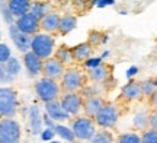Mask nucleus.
I'll return each mask as SVG.
<instances>
[{
    "label": "nucleus",
    "instance_id": "f257e3e1",
    "mask_svg": "<svg viewBox=\"0 0 157 143\" xmlns=\"http://www.w3.org/2000/svg\"><path fill=\"white\" fill-rule=\"evenodd\" d=\"M56 50V40L51 34L47 32H36L35 35H32V40H31V51L36 54L39 58H45L52 57Z\"/></svg>",
    "mask_w": 157,
    "mask_h": 143
},
{
    "label": "nucleus",
    "instance_id": "f03ea898",
    "mask_svg": "<svg viewBox=\"0 0 157 143\" xmlns=\"http://www.w3.org/2000/svg\"><path fill=\"white\" fill-rule=\"evenodd\" d=\"M19 101L15 89L9 86L0 88V117L3 118H13L17 113Z\"/></svg>",
    "mask_w": 157,
    "mask_h": 143
},
{
    "label": "nucleus",
    "instance_id": "7ed1b4c3",
    "mask_svg": "<svg viewBox=\"0 0 157 143\" xmlns=\"http://www.w3.org/2000/svg\"><path fill=\"white\" fill-rule=\"evenodd\" d=\"M83 86H86V76L80 69L71 67V69L64 70V73L61 76V83L60 88L64 93L67 92H77L80 89H83Z\"/></svg>",
    "mask_w": 157,
    "mask_h": 143
},
{
    "label": "nucleus",
    "instance_id": "20e7f679",
    "mask_svg": "<svg viewBox=\"0 0 157 143\" xmlns=\"http://www.w3.org/2000/svg\"><path fill=\"white\" fill-rule=\"evenodd\" d=\"M35 92L42 102H48L52 99H58L61 93V88L57 80L50 77H41L35 83Z\"/></svg>",
    "mask_w": 157,
    "mask_h": 143
},
{
    "label": "nucleus",
    "instance_id": "39448f33",
    "mask_svg": "<svg viewBox=\"0 0 157 143\" xmlns=\"http://www.w3.org/2000/svg\"><path fill=\"white\" fill-rule=\"evenodd\" d=\"M119 108L115 104H103V107L99 109V113L93 117L96 126L102 127V129H111V127L117 126L118 120H119Z\"/></svg>",
    "mask_w": 157,
    "mask_h": 143
},
{
    "label": "nucleus",
    "instance_id": "423d86ee",
    "mask_svg": "<svg viewBox=\"0 0 157 143\" xmlns=\"http://www.w3.org/2000/svg\"><path fill=\"white\" fill-rule=\"evenodd\" d=\"M21 136V124L16 120L3 118L0 121V143H19Z\"/></svg>",
    "mask_w": 157,
    "mask_h": 143
},
{
    "label": "nucleus",
    "instance_id": "0eeeda50",
    "mask_svg": "<svg viewBox=\"0 0 157 143\" xmlns=\"http://www.w3.org/2000/svg\"><path fill=\"white\" fill-rule=\"evenodd\" d=\"M70 129H71L76 139L89 140L96 132V124L95 121L89 118V117H77V118L73 120V124H71Z\"/></svg>",
    "mask_w": 157,
    "mask_h": 143
},
{
    "label": "nucleus",
    "instance_id": "6e6552de",
    "mask_svg": "<svg viewBox=\"0 0 157 143\" xmlns=\"http://www.w3.org/2000/svg\"><path fill=\"white\" fill-rule=\"evenodd\" d=\"M60 105L68 115H77L83 105V98L77 92H67L61 97Z\"/></svg>",
    "mask_w": 157,
    "mask_h": 143
},
{
    "label": "nucleus",
    "instance_id": "1a4fd4ad",
    "mask_svg": "<svg viewBox=\"0 0 157 143\" xmlns=\"http://www.w3.org/2000/svg\"><path fill=\"white\" fill-rule=\"evenodd\" d=\"M15 26L21 32L28 35H35L39 32V21L32 15V13H25L22 16L15 19Z\"/></svg>",
    "mask_w": 157,
    "mask_h": 143
},
{
    "label": "nucleus",
    "instance_id": "9d476101",
    "mask_svg": "<svg viewBox=\"0 0 157 143\" xmlns=\"http://www.w3.org/2000/svg\"><path fill=\"white\" fill-rule=\"evenodd\" d=\"M9 37H10V40L13 41L15 47H16L22 54H25V53H28L29 50H31V40H32V35L21 32V31L15 26V23H13V25H9Z\"/></svg>",
    "mask_w": 157,
    "mask_h": 143
},
{
    "label": "nucleus",
    "instance_id": "9b49d317",
    "mask_svg": "<svg viewBox=\"0 0 157 143\" xmlns=\"http://www.w3.org/2000/svg\"><path fill=\"white\" fill-rule=\"evenodd\" d=\"M64 70H66L64 69V64L60 63L56 57H48L42 62V70H41V73L44 74V77L58 80V79H61Z\"/></svg>",
    "mask_w": 157,
    "mask_h": 143
},
{
    "label": "nucleus",
    "instance_id": "f8f14e48",
    "mask_svg": "<svg viewBox=\"0 0 157 143\" xmlns=\"http://www.w3.org/2000/svg\"><path fill=\"white\" fill-rule=\"evenodd\" d=\"M42 58H39L36 54L29 50L28 53L23 54V64H25V69L28 72L29 77H36L38 74H41L42 70Z\"/></svg>",
    "mask_w": 157,
    "mask_h": 143
},
{
    "label": "nucleus",
    "instance_id": "ddd939ff",
    "mask_svg": "<svg viewBox=\"0 0 157 143\" xmlns=\"http://www.w3.org/2000/svg\"><path fill=\"white\" fill-rule=\"evenodd\" d=\"M60 13L56 10L48 12L44 18L39 19V31L42 32H47V34H52V32H57L58 29V23H60Z\"/></svg>",
    "mask_w": 157,
    "mask_h": 143
},
{
    "label": "nucleus",
    "instance_id": "4468645a",
    "mask_svg": "<svg viewBox=\"0 0 157 143\" xmlns=\"http://www.w3.org/2000/svg\"><path fill=\"white\" fill-rule=\"evenodd\" d=\"M28 120H29V129H31V133L34 136H39L41 132L44 130L42 129V115H41V111H39V107L36 105H31L28 109Z\"/></svg>",
    "mask_w": 157,
    "mask_h": 143
},
{
    "label": "nucleus",
    "instance_id": "2eb2a0df",
    "mask_svg": "<svg viewBox=\"0 0 157 143\" xmlns=\"http://www.w3.org/2000/svg\"><path fill=\"white\" fill-rule=\"evenodd\" d=\"M45 111H47V115L52 118L56 123L57 121H66L70 118V115L61 108L58 99H52V101L45 102Z\"/></svg>",
    "mask_w": 157,
    "mask_h": 143
},
{
    "label": "nucleus",
    "instance_id": "dca6fc26",
    "mask_svg": "<svg viewBox=\"0 0 157 143\" xmlns=\"http://www.w3.org/2000/svg\"><path fill=\"white\" fill-rule=\"evenodd\" d=\"M121 97L127 101H138L143 98V93H141V86L140 82L137 80H129L127 85L122 86L121 89Z\"/></svg>",
    "mask_w": 157,
    "mask_h": 143
},
{
    "label": "nucleus",
    "instance_id": "f3484780",
    "mask_svg": "<svg viewBox=\"0 0 157 143\" xmlns=\"http://www.w3.org/2000/svg\"><path fill=\"white\" fill-rule=\"evenodd\" d=\"M103 104H105V101H103V98H101V97H87L83 101L82 108H83L86 117L93 118V117L99 113V109L103 107Z\"/></svg>",
    "mask_w": 157,
    "mask_h": 143
},
{
    "label": "nucleus",
    "instance_id": "a211bd4d",
    "mask_svg": "<svg viewBox=\"0 0 157 143\" xmlns=\"http://www.w3.org/2000/svg\"><path fill=\"white\" fill-rule=\"evenodd\" d=\"M6 3H7V7L12 12L13 18L16 19L25 13H29L32 0H6Z\"/></svg>",
    "mask_w": 157,
    "mask_h": 143
},
{
    "label": "nucleus",
    "instance_id": "6ab92c4d",
    "mask_svg": "<svg viewBox=\"0 0 157 143\" xmlns=\"http://www.w3.org/2000/svg\"><path fill=\"white\" fill-rule=\"evenodd\" d=\"M76 26H77V16H76V15H71V13H66V15L60 16V23H58L57 32L60 35H67V34H70Z\"/></svg>",
    "mask_w": 157,
    "mask_h": 143
},
{
    "label": "nucleus",
    "instance_id": "aec40b11",
    "mask_svg": "<svg viewBox=\"0 0 157 143\" xmlns=\"http://www.w3.org/2000/svg\"><path fill=\"white\" fill-rule=\"evenodd\" d=\"M93 53V47L89 42H80L77 46L71 48V56H73V62H86L87 58L92 56Z\"/></svg>",
    "mask_w": 157,
    "mask_h": 143
},
{
    "label": "nucleus",
    "instance_id": "412c9836",
    "mask_svg": "<svg viewBox=\"0 0 157 143\" xmlns=\"http://www.w3.org/2000/svg\"><path fill=\"white\" fill-rule=\"evenodd\" d=\"M89 79L96 82V83H101V82H106L109 74H111V67L106 64H99L98 67L89 69Z\"/></svg>",
    "mask_w": 157,
    "mask_h": 143
},
{
    "label": "nucleus",
    "instance_id": "4be33fe9",
    "mask_svg": "<svg viewBox=\"0 0 157 143\" xmlns=\"http://www.w3.org/2000/svg\"><path fill=\"white\" fill-rule=\"evenodd\" d=\"M48 12H51V5L48 3V2H41V0L32 2L31 9H29V13H32L38 21L41 19V18H44Z\"/></svg>",
    "mask_w": 157,
    "mask_h": 143
},
{
    "label": "nucleus",
    "instance_id": "5701e85b",
    "mask_svg": "<svg viewBox=\"0 0 157 143\" xmlns=\"http://www.w3.org/2000/svg\"><path fill=\"white\" fill-rule=\"evenodd\" d=\"M54 57L60 62L61 64H68L73 62V56H71V48L68 46H60L57 50H54Z\"/></svg>",
    "mask_w": 157,
    "mask_h": 143
},
{
    "label": "nucleus",
    "instance_id": "b1692460",
    "mask_svg": "<svg viewBox=\"0 0 157 143\" xmlns=\"http://www.w3.org/2000/svg\"><path fill=\"white\" fill-rule=\"evenodd\" d=\"M54 133L58 134L63 140H66V142H68V143H73L74 140H76L73 132H71V129L63 126V124H56V127H54Z\"/></svg>",
    "mask_w": 157,
    "mask_h": 143
},
{
    "label": "nucleus",
    "instance_id": "393cba45",
    "mask_svg": "<svg viewBox=\"0 0 157 143\" xmlns=\"http://www.w3.org/2000/svg\"><path fill=\"white\" fill-rule=\"evenodd\" d=\"M140 86H141V93H143V97L150 98L151 95L157 93L156 79H148V80H144V82H140Z\"/></svg>",
    "mask_w": 157,
    "mask_h": 143
},
{
    "label": "nucleus",
    "instance_id": "a878e982",
    "mask_svg": "<svg viewBox=\"0 0 157 143\" xmlns=\"http://www.w3.org/2000/svg\"><path fill=\"white\" fill-rule=\"evenodd\" d=\"M89 140L90 143H112L113 136L112 133L108 132V130H99V132H95V134Z\"/></svg>",
    "mask_w": 157,
    "mask_h": 143
},
{
    "label": "nucleus",
    "instance_id": "bb28decb",
    "mask_svg": "<svg viewBox=\"0 0 157 143\" xmlns=\"http://www.w3.org/2000/svg\"><path fill=\"white\" fill-rule=\"evenodd\" d=\"M108 41V35H105L101 31H90L89 32V38L86 42H89L92 47H98L101 44H105Z\"/></svg>",
    "mask_w": 157,
    "mask_h": 143
},
{
    "label": "nucleus",
    "instance_id": "cd10ccee",
    "mask_svg": "<svg viewBox=\"0 0 157 143\" xmlns=\"http://www.w3.org/2000/svg\"><path fill=\"white\" fill-rule=\"evenodd\" d=\"M132 124H134L135 129L138 130H146V129H150L148 127V114L147 113H137L132 118Z\"/></svg>",
    "mask_w": 157,
    "mask_h": 143
},
{
    "label": "nucleus",
    "instance_id": "c85d7f7f",
    "mask_svg": "<svg viewBox=\"0 0 157 143\" xmlns=\"http://www.w3.org/2000/svg\"><path fill=\"white\" fill-rule=\"evenodd\" d=\"M5 66H6V70L9 72V74L13 76V77H16L17 74L21 73V69H22L21 62H19V58H16V57H10L5 63Z\"/></svg>",
    "mask_w": 157,
    "mask_h": 143
},
{
    "label": "nucleus",
    "instance_id": "c756f323",
    "mask_svg": "<svg viewBox=\"0 0 157 143\" xmlns=\"http://www.w3.org/2000/svg\"><path fill=\"white\" fill-rule=\"evenodd\" d=\"M0 15H2V19L5 21L6 25H13V23H15V18L12 15V12L9 10L6 2H2V3H0Z\"/></svg>",
    "mask_w": 157,
    "mask_h": 143
},
{
    "label": "nucleus",
    "instance_id": "7c9ffc66",
    "mask_svg": "<svg viewBox=\"0 0 157 143\" xmlns=\"http://www.w3.org/2000/svg\"><path fill=\"white\" fill-rule=\"evenodd\" d=\"M141 143H157V130L154 129H146L140 136Z\"/></svg>",
    "mask_w": 157,
    "mask_h": 143
},
{
    "label": "nucleus",
    "instance_id": "2f4dec72",
    "mask_svg": "<svg viewBox=\"0 0 157 143\" xmlns=\"http://www.w3.org/2000/svg\"><path fill=\"white\" fill-rule=\"evenodd\" d=\"M117 143H141L140 136L137 133H124L118 137Z\"/></svg>",
    "mask_w": 157,
    "mask_h": 143
},
{
    "label": "nucleus",
    "instance_id": "473e14b6",
    "mask_svg": "<svg viewBox=\"0 0 157 143\" xmlns=\"http://www.w3.org/2000/svg\"><path fill=\"white\" fill-rule=\"evenodd\" d=\"M12 57V51L9 46L5 42H0V63H6Z\"/></svg>",
    "mask_w": 157,
    "mask_h": 143
},
{
    "label": "nucleus",
    "instance_id": "72a5a7b5",
    "mask_svg": "<svg viewBox=\"0 0 157 143\" xmlns=\"http://www.w3.org/2000/svg\"><path fill=\"white\" fill-rule=\"evenodd\" d=\"M13 76L9 74V72L6 70V66L5 63H0V83H10L13 82Z\"/></svg>",
    "mask_w": 157,
    "mask_h": 143
},
{
    "label": "nucleus",
    "instance_id": "f704fd0d",
    "mask_svg": "<svg viewBox=\"0 0 157 143\" xmlns=\"http://www.w3.org/2000/svg\"><path fill=\"white\" fill-rule=\"evenodd\" d=\"M71 3H73V6L76 7V10H78V12L87 10L90 6H92V2H90V0H73Z\"/></svg>",
    "mask_w": 157,
    "mask_h": 143
},
{
    "label": "nucleus",
    "instance_id": "c9c22d12",
    "mask_svg": "<svg viewBox=\"0 0 157 143\" xmlns=\"http://www.w3.org/2000/svg\"><path fill=\"white\" fill-rule=\"evenodd\" d=\"M99 64H102V58L101 57H89L86 62H84V66L87 69H93V67H98Z\"/></svg>",
    "mask_w": 157,
    "mask_h": 143
},
{
    "label": "nucleus",
    "instance_id": "e433bc0d",
    "mask_svg": "<svg viewBox=\"0 0 157 143\" xmlns=\"http://www.w3.org/2000/svg\"><path fill=\"white\" fill-rule=\"evenodd\" d=\"M41 140H44V142H50V140H52L54 139V136H56V133H54V130L52 129H44L42 132H41Z\"/></svg>",
    "mask_w": 157,
    "mask_h": 143
},
{
    "label": "nucleus",
    "instance_id": "4c0bfd02",
    "mask_svg": "<svg viewBox=\"0 0 157 143\" xmlns=\"http://www.w3.org/2000/svg\"><path fill=\"white\" fill-rule=\"evenodd\" d=\"M42 124L45 126V129H52V130H54V127H56L57 123L52 120V118H50L47 114H44L42 115Z\"/></svg>",
    "mask_w": 157,
    "mask_h": 143
},
{
    "label": "nucleus",
    "instance_id": "58836bf2",
    "mask_svg": "<svg viewBox=\"0 0 157 143\" xmlns=\"http://www.w3.org/2000/svg\"><path fill=\"white\" fill-rule=\"evenodd\" d=\"M148 127L157 130V114H156V111L151 113V115L148 114Z\"/></svg>",
    "mask_w": 157,
    "mask_h": 143
},
{
    "label": "nucleus",
    "instance_id": "ea45409f",
    "mask_svg": "<svg viewBox=\"0 0 157 143\" xmlns=\"http://www.w3.org/2000/svg\"><path fill=\"white\" fill-rule=\"evenodd\" d=\"M137 73H138V67H137V66H131V67H129V69L127 70V73H125V74H127V77L129 79V77L135 76Z\"/></svg>",
    "mask_w": 157,
    "mask_h": 143
},
{
    "label": "nucleus",
    "instance_id": "a19ab883",
    "mask_svg": "<svg viewBox=\"0 0 157 143\" xmlns=\"http://www.w3.org/2000/svg\"><path fill=\"white\" fill-rule=\"evenodd\" d=\"M58 3H61V5H67V3H71L73 0H57Z\"/></svg>",
    "mask_w": 157,
    "mask_h": 143
},
{
    "label": "nucleus",
    "instance_id": "79ce46f5",
    "mask_svg": "<svg viewBox=\"0 0 157 143\" xmlns=\"http://www.w3.org/2000/svg\"><path fill=\"white\" fill-rule=\"evenodd\" d=\"M2 2H6V0H0V3H2Z\"/></svg>",
    "mask_w": 157,
    "mask_h": 143
},
{
    "label": "nucleus",
    "instance_id": "37998d69",
    "mask_svg": "<svg viewBox=\"0 0 157 143\" xmlns=\"http://www.w3.org/2000/svg\"><path fill=\"white\" fill-rule=\"evenodd\" d=\"M51 143H60V142H51Z\"/></svg>",
    "mask_w": 157,
    "mask_h": 143
},
{
    "label": "nucleus",
    "instance_id": "c03bdc74",
    "mask_svg": "<svg viewBox=\"0 0 157 143\" xmlns=\"http://www.w3.org/2000/svg\"><path fill=\"white\" fill-rule=\"evenodd\" d=\"M0 37H2V32H0Z\"/></svg>",
    "mask_w": 157,
    "mask_h": 143
}]
</instances>
